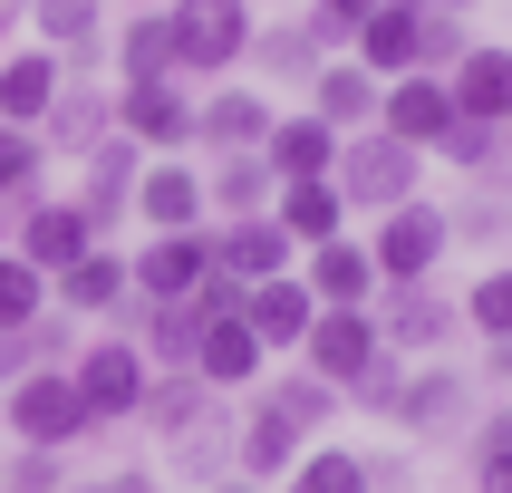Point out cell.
I'll list each match as a JSON object with an SVG mask.
<instances>
[{"mask_svg":"<svg viewBox=\"0 0 512 493\" xmlns=\"http://www.w3.org/2000/svg\"><path fill=\"white\" fill-rule=\"evenodd\" d=\"M319 416H329V387H319V377H281V387L252 406V426H242V464H252V474H290L300 445L319 435Z\"/></svg>","mask_w":512,"mask_h":493,"instance_id":"6da1fadb","label":"cell"},{"mask_svg":"<svg viewBox=\"0 0 512 493\" xmlns=\"http://www.w3.org/2000/svg\"><path fill=\"white\" fill-rule=\"evenodd\" d=\"M165 39H174V78H223L252 58V10L242 0H174Z\"/></svg>","mask_w":512,"mask_h":493,"instance_id":"7a4b0ae2","label":"cell"},{"mask_svg":"<svg viewBox=\"0 0 512 493\" xmlns=\"http://www.w3.org/2000/svg\"><path fill=\"white\" fill-rule=\"evenodd\" d=\"M329 184H339V203H368V213H397V203H416V145H397L387 126L358 145H339V165H329Z\"/></svg>","mask_w":512,"mask_h":493,"instance_id":"3957f363","label":"cell"},{"mask_svg":"<svg viewBox=\"0 0 512 493\" xmlns=\"http://www.w3.org/2000/svg\"><path fill=\"white\" fill-rule=\"evenodd\" d=\"M10 426H20V445H78L97 416H87V397H78V377L68 368H29L20 387H10V406H0Z\"/></svg>","mask_w":512,"mask_h":493,"instance_id":"277c9868","label":"cell"},{"mask_svg":"<svg viewBox=\"0 0 512 493\" xmlns=\"http://www.w3.org/2000/svg\"><path fill=\"white\" fill-rule=\"evenodd\" d=\"M68 377H78V397H87V416H97V426L136 416V406H145V387H155V377H145V348H136V339H97Z\"/></svg>","mask_w":512,"mask_h":493,"instance_id":"5b68a950","label":"cell"},{"mask_svg":"<svg viewBox=\"0 0 512 493\" xmlns=\"http://www.w3.org/2000/svg\"><path fill=\"white\" fill-rule=\"evenodd\" d=\"M116 136L174 155V145H194V97H184L174 78H126L116 87Z\"/></svg>","mask_w":512,"mask_h":493,"instance_id":"8992f818","label":"cell"},{"mask_svg":"<svg viewBox=\"0 0 512 493\" xmlns=\"http://www.w3.org/2000/svg\"><path fill=\"white\" fill-rule=\"evenodd\" d=\"M203 271H213V232H155V242H145L136 261H126V290H136V300H194V281Z\"/></svg>","mask_w":512,"mask_h":493,"instance_id":"52a82bcc","label":"cell"},{"mask_svg":"<svg viewBox=\"0 0 512 493\" xmlns=\"http://www.w3.org/2000/svg\"><path fill=\"white\" fill-rule=\"evenodd\" d=\"M435 252H445V213H435V203H397V213H377V242H368L377 281H426Z\"/></svg>","mask_w":512,"mask_h":493,"instance_id":"ba28073f","label":"cell"},{"mask_svg":"<svg viewBox=\"0 0 512 493\" xmlns=\"http://www.w3.org/2000/svg\"><path fill=\"white\" fill-rule=\"evenodd\" d=\"M300 348H310V377H319V387H358V377H368V358H377L387 339H377L368 310H319Z\"/></svg>","mask_w":512,"mask_h":493,"instance_id":"9c48e42d","label":"cell"},{"mask_svg":"<svg viewBox=\"0 0 512 493\" xmlns=\"http://www.w3.org/2000/svg\"><path fill=\"white\" fill-rule=\"evenodd\" d=\"M377 126H387L397 145H416V155H426V145H445V126H455V97H445V78L406 68V78L377 97Z\"/></svg>","mask_w":512,"mask_h":493,"instance_id":"30bf717a","label":"cell"},{"mask_svg":"<svg viewBox=\"0 0 512 493\" xmlns=\"http://www.w3.org/2000/svg\"><path fill=\"white\" fill-rule=\"evenodd\" d=\"M416 29H426V0H377L368 20L348 29V39H358V68H368V78H406V68H416Z\"/></svg>","mask_w":512,"mask_h":493,"instance_id":"8fae6325","label":"cell"},{"mask_svg":"<svg viewBox=\"0 0 512 493\" xmlns=\"http://www.w3.org/2000/svg\"><path fill=\"white\" fill-rule=\"evenodd\" d=\"M78 252H97V232H87L78 203H29V213H20V261L39 271V281H58Z\"/></svg>","mask_w":512,"mask_h":493,"instance_id":"7c38bea8","label":"cell"},{"mask_svg":"<svg viewBox=\"0 0 512 493\" xmlns=\"http://www.w3.org/2000/svg\"><path fill=\"white\" fill-rule=\"evenodd\" d=\"M290 252H300V242H290L271 213H242V223L213 232V271H232V281H281Z\"/></svg>","mask_w":512,"mask_h":493,"instance_id":"4fadbf2b","label":"cell"},{"mask_svg":"<svg viewBox=\"0 0 512 493\" xmlns=\"http://www.w3.org/2000/svg\"><path fill=\"white\" fill-rule=\"evenodd\" d=\"M445 97H455V116H474V126H512V49H464Z\"/></svg>","mask_w":512,"mask_h":493,"instance_id":"5bb4252c","label":"cell"},{"mask_svg":"<svg viewBox=\"0 0 512 493\" xmlns=\"http://www.w3.org/2000/svg\"><path fill=\"white\" fill-rule=\"evenodd\" d=\"M136 213H145L155 232H194V223H203V174L174 165V155L136 165Z\"/></svg>","mask_w":512,"mask_h":493,"instance_id":"9a60e30c","label":"cell"},{"mask_svg":"<svg viewBox=\"0 0 512 493\" xmlns=\"http://www.w3.org/2000/svg\"><path fill=\"white\" fill-rule=\"evenodd\" d=\"M261 165L281 174V184H300V174H329V165H339V126H329V116H271Z\"/></svg>","mask_w":512,"mask_h":493,"instance_id":"2e32d148","label":"cell"},{"mask_svg":"<svg viewBox=\"0 0 512 493\" xmlns=\"http://www.w3.org/2000/svg\"><path fill=\"white\" fill-rule=\"evenodd\" d=\"M271 223H281L300 252H319V242H339L348 203H339V184H329V174H300V184H281V194H271Z\"/></svg>","mask_w":512,"mask_h":493,"instance_id":"e0dca14e","label":"cell"},{"mask_svg":"<svg viewBox=\"0 0 512 493\" xmlns=\"http://www.w3.org/2000/svg\"><path fill=\"white\" fill-rule=\"evenodd\" d=\"M242 319H252V339L261 348H290V339H310V319H319V300H310V281H252L242 290Z\"/></svg>","mask_w":512,"mask_h":493,"instance_id":"ac0fdd59","label":"cell"},{"mask_svg":"<svg viewBox=\"0 0 512 493\" xmlns=\"http://www.w3.org/2000/svg\"><path fill=\"white\" fill-rule=\"evenodd\" d=\"M126 203H136V136H97L87 145V203H78L87 232H107Z\"/></svg>","mask_w":512,"mask_h":493,"instance_id":"d6986e66","label":"cell"},{"mask_svg":"<svg viewBox=\"0 0 512 493\" xmlns=\"http://www.w3.org/2000/svg\"><path fill=\"white\" fill-rule=\"evenodd\" d=\"M58 87H68L58 49H20V58H0V126H39Z\"/></svg>","mask_w":512,"mask_h":493,"instance_id":"ffe728a7","label":"cell"},{"mask_svg":"<svg viewBox=\"0 0 512 493\" xmlns=\"http://www.w3.org/2000/svg\"><path fill=\"white\" fill-rule=\"evenodd\" d=\"M194 377H203V387H252V377H261V339H252V319H242V310H232V319H203Z\"/></svg>","mask_w":512,"mask_h":493,"instance_id":"44dd1931","label":"cell"},{"mask_svg":"<svg viewBox=\"0 0 512 493\" xmlns=\"http://www.w3.org/2000/svg\"><path fill=\"white\" fill-rule=\"evenodd\" d=\"M97 136H116V97H97V87H58L49 116H39V145H58V155H87Z\"/></svg>","mask_w":512,"mask_h":493,"instance_id":"7402d4cb","label":"cell"},{"mask_svg":"<svg viewBox=\"0 0 512 493\" xmlns=\"http://www.w3.org/2000/svg\"><path fill=\"white\" fill-rule=\"evenodd\" d=\"M368 290H377L368 242H319L310 252V300L319 310H368Z\"/></svg>","mask_w":512,"mask_h":493,"instance_id":"603a6c76","label":"cell"},{"mask_svg":"<svg viewBox=\"0 0 512 493\" xmlns=\"http://www.w3.org/2000/svg\"><path fill=\"white\" fill-rule=\"evenodd\" d=\"M194 136L213 145V155H252V145L271 136V107H261L252 87H223V97H203V107H194Z\"/></svg>","mask_w":512,"mask_h":493,"instance_id":"cb8c5ba5","label":"cell"},{"mask_svg":"<svg viewBox=\"0 0 512 493\" xmlns=\"http://www.w3.org/2000/svg\"><path fill=\"white\" fill-rule=\"evenodd\" d=\"M271 194H281V174L261 165V145H252V155H223V165L203 174V203H213L223 223H242V213H271Z\"/></svg>","mask_w":512,"mask_h":493,"instance_id":"d4e9b609","label":"cell"},{"mask_svg":"<svg viewBox=\"0 0 512 493\" xmlns=\"http://www.w3.org/2000/svg\"><path fill=\"white\" fill-rule=\"evenodd\" d=\"M310 97H319L310 116H329V126L348 136V126H368V116H377V97H387V87H377L358 58H339V68H319V87H310Z\"/></svg>","mask_w":512,"mask_h":493,"instance_id":"484cf974","label":"cell"},{"mask_svg":"<svg viewBox=\"0 0 512 493\" xmlns=\"http://www.w3.org/2000/svg\"><path fill=\"white\" fill-rule=\"evenodd\" d=\"M445 300H435L426 281H387V329H377V339H397V348H435L445 339Z\"/></svg>","mask_w":512,"mask_h":493,"instance_id":"4316f807","label":"cell"},{"mask_svg":"<svg viewBox=\"0 0 512 493\" xmlns=\"http://www.w3.org/2000/svg\"><path fill=\"white\" fill-rule=\"evenodd\" d=\"M136 329H145V358H165V368H194L203 319L184 310V300H136Z\"/></svg>","mask_w":512,"mask_h":493,"instance_id":"83f0119b","label":"cell"},{"mask_svg":"<svg viewBox=\"0 0 512 493\" xmlns=\"http://www.w3.org/2000/svg\"><path fill=\"white\" fill-rule=\"evenodd\" d=\"M58 300H68V310H116V300H126V261L116 252H78L58 271Z\"/></svg>","mask_w":512,"mask_h":493,"instance_id":"f1b7e54d","label":"cell"},{"mask_svg":"<svg viewBox=\"0 0 512 493\" xmlns=\"http://www.w3.org/2000/svg\"><path fill=\"white\" fill-rule=\"evenodd\" d=\"M39 165H49L39 126H0V203H39Z\"/></svg>","mask_w":512,"mask_h":493,"instance_id":"f546056e","label":"cell"},{"mask_svg":"<svg viewBox=\"0 0 512 493\" xmlns=\"http://www.w3.org/2000/svg\"><path fill=\"white\" fill-rule=\"evenodd\" d=\"M29 20H39V39H49V49H97V20H107V10H97V0H29Z\"/></svg>","mask_w":512,"mask_h":493,"instance_id":"4dcf8cb0","label":"cell"},{"mask_svg":"<svg viewBox=\"0 0 512 493\" xmlns=\"http://www.w3.org/2000/svg\"><path fill=\"white\" fill-rule=\"evenodd\" d=\"M39 310H49V281H39L20 252H0V339H10V329H39Z\"/></svg>","mask_w":512,"mask_h":493,"instance_id":"1f68e13d","label":"cell"},{"mask_svg":"<svg viewBox=\"0 0 512 493\" xmlns=\"http://www.w3.org/2000/svg\"><path fill=\"white\" fill-rule=\"evenodd\" d=\"M387 416H406V426H455L464 416V377H416V387H397V406H387Z\"/></svg>","mask_w":512,"mask_h":493,"instance_id":"d6a6232c","label":"cell"},{"mask_svg":"<svg viewBox=\"0 0 512 493\" xmlns=\"http://www.w3.org/2000/svg\"><path fill=\"white\" fill-rule=\"evenodd\" d=\"M290 493H368V464H358V455H329V445H319V455H300V464H290Z\"/></svg>","mask_w":512,"mask_h":493,"instance_id":"836d02e7","label":"cell"},{"mask_svg":"<svg viewBox=\"0 0 512 493\" xmlns=\"http://www.w3.org/2000/svg\"><path fill=\"white\" fill-rule=\"evenodd\" d=\"M116 58H126V78H174V39H165V10L126 29V39H116Z\"/></svg>","mask_w":512,"mask_h":493,"instance_id":"e575fe53","label":"cell"},{"mask_svg":"<svg viewBox=\"0 0 512 493\" xmlns=\"http://www.w3.org/2000/svg\"><path fill=\"white\" fill-rule=\"evenodd\" d=\"M252 58H261V68H281V78H310V68H319V39H310V29H252Z\"/></svg>","mask_w":512,"mask_h":493,"instance_id":"d590c367","label":"cell"},{"mask_svg":"<svg viewBox=\"0 0 512 493\" xmlns=\"http://www.w3.org/2000/svg\"><path fill=\"white\" fill-rule=\"evenodd\" d=\"M136 416H155L165 435H184V426L203 416V377H165V387H145V406H136Z\"/></svg>","mask_w":512,"mask_h":493,"instance_id":"8d00e7d4","label":"cell"},{"mask_svg":"<svg viewBox=\"0 0 512 493\" xmlns=\"http://www.w3.org/2000/svg\"><path fill=\"white\" fill-rule=\"evenodd\" d=\"M464 319H474L484 339H512V271H484V281H474V300H464Z\"/></svg>","mask_w":512,"mask_h":493,"instance_id":"74e56055","label":"cell"},{"mask_svg":"<svg viewBox=\"0 0 512 493\" xmlns=\"http://www.w3.org/2000/svg\"><path fill=\"white\" fill-rule=\"evenodd\" d=\"M368 10H377V0H310V20H300V29H310L319 49H339V39L368 20Z\"/></svg>","mask_w":512,"mask_h":493,"instance_id":"f35d334b","label":"cell"},{"mask_svg":"<svg viewBox=\"0 0 512 493\" xmlns=\"http://www.w3.org/2000/svg\"><path fill=\"white\" fill-rule=\"evenodd\" d=\"M10 493H58V445H29V455L10 464Z\"/></svg>","mask_w":512,"mask_h":493,"instance_id":"ab89813d","label":"cell"},{"mask_svg":"<svg viewBox=\"0 0 512 493\" xmlns=\"http://www.w3.org/2000/svg\"><path fill=\"white\" fill-rule=\"evenodd\" d=\"M445 155H455V165H484V155H493V126L455 116V126H445Z\"/></svg>","mask_w":512,"mask_h":493,"instance_id":"60d3db41","label":"cell"},{"mask_svg":"<svg viewBox=\"0 0 512 493\" xmlns=\"http://www.w3.org/2000/svg\"><path fill=\"white\" fill-rule=\"evenodd\" d=\"M484 493H512V445H493V455H484Z\"/></svg>","mask_w":512,"mask_h":493,"instance_id":"b9f144b4","label":"cell"},{"mask_svg":"<svg viewBox=\"0 0 512 493\" xmlns=\"http://www.w3.org/2000/svg\"><path fill=\"white\" fill-rule=\"evenodd\" d=\"M107 493H155V484H145V474H116V484Z\"/></svg>","mask_w":512,"mask_h":493,"instance_id":"7bdbcfd3","label":"cell"},{"mask_svg":"<svg viewBox=\"0 0 512 493\" xmlns=\"http://www.w3.org/2000/svg\"><path fill=\"white\" fill-rule=\"evenodd\" d=\"M203 493H252V484H203Z\"/></svg>","mask_w":512,"mask_h":493,"instance_id":"ee69618b","label":"cell"},{"mask_svg":"<svg viewBox=\"0 0 512 493\" xmlns=\"http://www.w3.org/2000/svg\"><path fill=\"white\" fill-rule=\"evenodd\" d=\"M435 10H474V0H435Z\"/></svg>","mask_w":512,"mask_h":493,"instance_id":"f6af8a7d","label":"cell"},{"mask_svg":"<svg viewBox=\"0 0 512 493\" xmlns=\"http://www.w3.org/2000/svg\"><path fill=\"white\" fill-rule=\"evenodd\" d=\"M10 10H20V0H0V29H10Z\"/></svg>","mask_w":512,"mask_h":493,"instance_id":"bcb514c9","label":"cell"},{"mask_svg":"<svg viewBox=\"0 0 512 493\" xmlns=\"http://www.w3.org/2000/svg\"><path fill=\"white\" fill-rule=\"evenodd\" d=\"M97 493H107V484H97Z\"/></svg>","mask_w":512,"mask_h":493,"instance_id":"7dc6e473","label":"cell"}]
</instances>
